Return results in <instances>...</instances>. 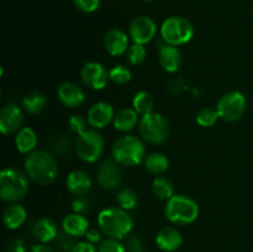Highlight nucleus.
Wrapping results in <instances>:
<instances>
[{"mask_svg":"<svg viewBox=\"0 0 253 252\" xmlns=\"http://www.w3.org/2000/svg\"><path fill=\"white\" fill-rule=\"evenodd\" d=\"M7 252H27L26 245L21 239H14L6 247Z\"/></svg>","mask_w":253,"mask_h":252,"instance_id":"nucleus-40","label":"nucleus"},{"mask_svg":"<svg viewBox=\"0 0 253 252\" xmlns=\"http://www.w3.org/2000/svg\"><path fill=\"white\" fill-rule=\"evenodd\" d=\"M96 179H98V183L103 189H116L121 184V180H123L119 163L114 160L104 161L98 168Z\"/></svg>","mask_w":253,"mask_h":252,"instance_id":"nucleus-13","label":"nucleus"},{"mask_svg":"<svg viewBox=\"0 0 253 252\" xmlns=\"http://www.w3.org/2000/svg\"><path fill=\"white\" fill-rule=\"evenodd\" d=\"M126 252H143V242L141 237L131 236L125 245Z\"/></svg>","mask_w":253,"mask_h":252,"instance_id":"nucleus-39","label":"nucleus"},{"mask_svg":"<svg viewBox=\"0 0 253 252\" xmlns=\"http://www.w3.org/2000/svg\"><path fill=\"white\" fill-rule=\"evenodd\" d=\"M25 173L39 185H49L58 177V163L56 157L47 151H34L29 153L24 162Z\"/></svg>","mask_w":253,"mask_h":252,"instance_id":"nucleus-1","label":"nucleus"},{"mask_svg":"<svg viewBox=\"0 0 253 252\" xmlns=\"http://www.w3.org/2000/svg\"><path fill=\"white\" fill-rule=\"evenodd\" d=\"M27 174L16 167L5 168L0 172V198L4 202L16 203L29 193Z\"/></svg>","mask_w":253,"mask_h":252,"instance_id":"nucleus-4","label":"nucleus"},{"mask_svg":"<svg viewBox=\"0 0 253 252\" xmlns=\"http://www.w3.org/2000/svg\"><path fill=\"white\" fill-rule=\"evenodd\" d=\"M247 101L241 91L232 90L225 93L219 99L216 105V110L219 113V118L226 123H234L241 119L246 111Z\"/></svg>","mask_w":253,"mask_h":252,"instance_id":"nucleus-9","label":"nucleus"},{"mask_svg":"<svg viewBox=\"0 0 253 252\" xmlns=\"http://www.w3.org/2000/svg\"><path fill=\"white\" fill-rule=\"evenodd\" d=\"M26 209L19 203H12L2 212V222L9 230H16L26 221Z\"/></svg>","mask_w":253,"mask_h":252,"instance_id":"nucleus-22","label":"nucleus"},{"mask_svg":"<svg viewBox=\"0 0 253 252\" xmlns=\"http://www.w3.org/2000/svg\"><path fill=\"white\" fill-rule=\"evenodd\" d=\"M165 215L168 221L172 224L184 226V225L193 224L198 219L199 205L188 195L174 194L166 203Z\"/></svg>","mask_w":253,"mask_h":252,"instance_id":"nucleus-5","label":"nucleus"},{"mask_svg":"<svg viewBox=\"0 0 253 252\" xmlns=\"http://www.w3.org/2000/svg\"><path fill=\"white\" fill-rule=\"evenodd\" d=\"M86 241H89L90 244H98L101 240V232L96 229H89L85 234Z\"/></svg>","mask_w":253,"mask_h":252,"instance_id":"nucleus-42","label":"nucleus"},{"mask_svg":"<svg viewBox=\"0 0 253 252\" xmlns=\"http://www.w3.org/2000/svg\"><path fill=\"white\" fill-rule=\"evenodd\" d=\"M74 5L83 12H94L100 6L101 0H73Z\"/></svg>","mask_w":253,"mask_h":252,"instance_id":"nucleus-38","label":"nucleus"},{"mask_svg":"<svg viewBox=\"0 0 253 252\" xmlns=\"http://www.w3.org/2000/svg\"><path fill=\"white\" fill-rule=\"evenodd\" d=\"M152 193L157 199L169 200L174 195V185L166 177H157L152 183Z\"/></svg>","mask_w":253,"mask_h":252,"instance_id":"nucleus-27","label":"nucleus"},{"mask_svg":"<svg viewBox=\"0 0 253 252\" xmlns=\"http://www.w3.org/2000/svg\"><path fill=\"white\" fill-rule=\"evenodd\" d=\"M24 113L20 106L15 104H6L0 109V131L2 135L17 133L22 128Z\"/></svg>","mask_w":253,"mask_h":252,"instance_id":"nucleus-12","label":"nucleus"},{"mask_svg":"<svg viewBox=\"0 0 253 252\" xmlns=\"http://www.w3.org/2000/svg\"><path fill=\"white\" fill-rule=\"evenodd\" d=\"M156 34H157V25L150 16L146 15L135 17L128 27V36L131 37L133 43H148L152 41Z\"/></svg>","mask_w":253,"mask_h":252,"instance_id":"nucleus-10","label":"nucleus"},{"mask_svg":"<svg viewBox=\"0 0 253 252\" xmlns=\"http://www.w3.org/2000/svg\"><path fill=\"white\" fill-rule=\"evenodd\" d=\"M217 119L220 118L216 108L214 109L207 106V108H203L198 111L195 120H197V123L199 124L200 126H203V127H211V126H214L215 124H216Z\"/></svg>","mask_w":253,"mask_h":252,"instance_id":"nucleus-31","label":"nucleus"},{"mask_svg":"<svg viewBox=\"0 0 253 252\" xmlns=\"http://www.w3.org/2000/svg\"><path fill=\"white\" fill-rule=\"evenodd\" d=\"M194 36V26L183 16H170L161 25V37L167 44L182 46Z\"/></svg>","mask_w":253,"mask_h":252,"instance_id":"nucleus-7","label":"nucleus"},{"mask_svg":"<svg viewBox=\"0 0 253 252\" xmlns=\"http://www.w3.org/2000/svg\"><path fill=\"white\" fill-rule=\"evenodd\" d=\"M98 224L101 232L109 239L123 240L133 227L132 217L121 208H105L98 215Z\"/></svg>","mask_w":253,"mask_h":252,"instance_id":"nucleus-2","label":"nucleus"},{"mask_svg":"<svg viewBox=\"0 0 253 252\" xmlns=\"http://www.w3.org/2000/svg\"><path fill=\"white\" fill-rule=\"evenodd\" d=\"M98 252H126V250L119 240L108 239L99 245Z\"/></svg>","mask_w":253,"mask_h":252,"instance_id":"nucleus-36","label":"nucleus"},{"mask_svg":"<svg viewBox=\"0 0 253 252\" xmlns=\"http://www.w3.org/2000/svg\"><path fill=\"white\" fill-rule=\"evenodd\" d=\"M109 78L116 85H125L131 81V71L125 66H115L109 71Z\"/></svg>","mask_w":253,"mask_h":252,"instance_id":"nucleus-32","label":"nucleus"},{"mask_svg":"<svg viewBox=\"0 0 253 252\" xmlns=\"http://www.w3.org/2000/svg\"><path fill=\"white\" fill-rule=\"evenodd\" d=\"M132 106L138 115H147V114L153 113L155 100H153L152 95H151L148 91H138V93H136V95L133 96Z\"/></svg>","mask_w":253,"mask_h":252,"instance_id":"nucleus-28","label":"nucleus"},{"mask_svg":"<svg viewBox=\"0 0 253 252\" xmlns=\"http://www.w3.org/2000/svg\"><path fill=\"white\" fill-rule=\"evenodd\" d=\"M105 148L104 138L95 128H88L85 132L81 133L74 143L77 156L82 161L93 163L101 157Z\"/></svg>","mask_w":253,"mask_h":252,"instance_id":"nucleus-8","label":"nucleus"},{"mask_svg":"<svg viewBox=\"0 0 253 252\" xmlns=\"http://www.w3.org/2000/svg\"><path fill=\"white\" fill-rule=\"evenodd\" d=\"M138 133L150 145H162L169 136V124L162 114L150 113L140 119Z\"/></svg>","mask_w":253,"mask_h":252,"instance_id":"nucleus-6","label":"nucleus"},{"mask_svg":"<svg viewBox=\"0 0 253 252\" xmlns=\"http://www.w3.org/2000/svg\"><path fill=\"white\" fill-rule=\"evenodd\" d=\"M59 101L67 108H78L85 100V94L82 86L73 82H64L57 89Z\"/></svg>","mask_w":253,"mask_h":252,"instance_id":"nucleus-16","label":"nucleus"},{"mask_svg":"<svg viewBox=\"0 0 253 252\" xmlns=\"http://www.w3.org/2000/svg\"><path fill=\"white\" fill-rule=\"evenodd\" d=\"M72 208H73L74 212L77 214H85L86 211L89 210L90 208V202L86 197L84 195H78V197L74 198V200L72 202Z\"/></svg>","mask_w":253,"mask_h":252,"instance_id":"nucleus-37","label":"nucleus"},{"mask_svg":"<svg viewBox=\"0 0 253 252\" xmlns=\"http://www.w3.org/2000/svg\"><path fill=\"white\" fill-rule=\"evenodd\" d=\"M82 82L94 90H101L106 86L109 78V71L99 62H88L81 69Z\"/></svg>","mask_w":253,"mask_h":252,"instance_id":"nucleus-11","label":"nucleus"},{"mask_svg":"<svg viewBox=\"0 0 253 252\" xmlns=\"http://www.w3.org/2000/svg\"><path fill=\"white\" fill-rule=\"evenodd\" d=\"M138 114L133 108H124L120 109L114 116V126L118 131L121 132H128L133 130L138 125Z\"/></svg>","mask_w":253,"mask_h":252,"instance_id":"nucleus-23","label":"nucleus"},{"mask_svg":"<svg viewBox=\"0 0 253 252\" xmlns=\"http://www.w3.org/2000/svg\"><path fill=\"white\" fill-rule=\"evenodd\" d=\"M62 230L73 237L85 236L86 231L89 230V221L84 215L73 212L64 216L62 221Z\"/></svg>","mask_w":253,"mask_h":252,"instance_id":"nucleus-21","label":"nucleus"},{"mask_svg":"<svg viewBox=\"0 0 253 252\" xmlns=\"http://www.w3.org/2000/svg\"><path fill=\"white\" fill-rule=\"evenodd\" d=\"M31 252H56L52 247H49L48 245L46 244H39L32 246Z\"/></svg>","mask_w":253,"mask_h":252,"instance_id":"nucleus-43","label":"nucleus"},{"mask_svg":"<svg viewBox=\"0 0 253 252\" xmlns=\"http://www.w3.org/2000/svg\"><path fill=\"white\" fill-rule=\"evenodd\" d=\"M71 252H98V250H96L95 246H94L93 244H90L89 241H82L74 245V247L72 249Z\"/></svg>","mask_w":253,"mask_h":252,"instance_id":"nucleus-41","label":"nucleus"},{"mask_svg":"<svg viewBox=\"0 0 253 252\" xmlns=\"http://www.w3.org/2000/svg\"><path fill=\"white\" fill-rule=\"evenodd\" d=\"M114 113L113 105L106 101H98V103L93 104L89 108L88 114H86V120L88 124L95 130H100V128L106 127L109 124L114 121Z\"/></svg>","mask_w":253,"mask_h":252,"instance_id":"nucleus-14","label":"nucleus"},{"mask_svg":"<svg viewBox=\"0 0 253 252\" xmlns=\"http://www.w3.org/2000/svg\"><path fill=\"white\" fill-rule=\"evenodd\" d=\"M146 1H150V0H146Z\"/></svg>","mask_w":253,"mask_h":252,"instance_id":"nucleus-44","label":"nucleus"},{"mask_svg":"<svg viewBox=\"0 0 253 252\" xmlns=\"http://www.w3.org/2000/svg\"><path fill=\"white\" fill-rule=\"evenodd\" d=\"M32 232L41 244H48L56 239L59 230L53 220L48 219V217H41L34 224Z\"/></svg>","mask_w":253,"mask_h":252,"instance_id":"nucleus-20","label":"nucleus"},{"mask_svg":"<svg viewBox=\"0 0 253 252\" xmlns=\"http://www.w3.org/2000/svg\"><path fill=\"white\" fill-rule=\"evenodd\" d=\"M15 146L16 150L22 155H29L34 152L37 146V135L31 127L25 126L15 136Z\"/></svg>","mask_w":253,"mask_h":252,"instance_id":"nucleus-24","label":"nucleus"},{"mask_svg":"<svg viewBox=\"0 0 253 252\" xmlns=\"http://www.w3.org/2000/svg\"><path fill=\"white\" fill-rule=\"evenodd\" d=\"M116 200L119 203V207L126 211L135 209L138 203L137 194L130 188H123V189L119 190L118 194H116Z\"/></svg>","mask_w":253,"mask_h":252,"instance_id":"nucleus-30","label":"nucleus"},{"mask_svg":"<svg viewBox=\"0 0 253 252\" xmlns=\"http://www.w3.org/2000/svg\"><path fill=\"white\" fill-rule=\"evenodd\" d=\"M104 47L106 52L113 57H120L126 54L128 49V36L120 29L109 30L104 37Z\"/></svg>","mask_w":253,"mask_h":252,"instance_id":"nucleus-17","label":"nucleus"},{"mask_svg":"<svg viewBox=\"0 0 253 252\" xmlns=\"http://www.w3.org/2000/svg\"><path fill=\"white\" fill-rule=\"evenodd\" d=\"M22 109L26 111L27 114H31V115H37V114L42 113L44 110L47 105V100L44 98L43 94L41 93H30L22 98L21 100Z\"/></svg>","mask_w":253,"mask_h":252,"instance_id":"nucleus-26","label":"nucleus"},{"mask_svg":"<svg viewBox=\"0 0 253 252\" xmlns=\"http://www.w3.org/2000/svg\"><path fill=\"white\" fill-rule=\"evenodd\" d=\"M158 62L163 71L167 73H175L180 69L183 63L182 52L177 46L165 43L158 48Z\"/></svg>","mask_w":253,"mask_h":252,"instance_id":"nucleus-15","label":"nucleus"},{"mask_svg":"<svg viewBox=\"0 0 253 252\" xmlns=\"http://www.w3.org/2000/svg\"><path fill=\"white\" fill-rule=\"evenodd\" d=\"M54 241H56L57 247H58V250L61 252H71L72 249L74 247V245H76L74 244L73 236L67 234L64 230H61V231L58 232V235H57V237L54 239Z\"/></svg>","mask_w":253,"mask_h":252,"instance_id":"nucleus-35","label":"nucleus"},{"mask_svg":"<svg viewBox=\"0 0 253 252\" xmlns=\"http://www.w3.org/2000/svg\"><path fill=\"white\" fill-rule=\"evenodd\" d=\"M68 126L69 130L78 136L88 130V128H86V126H88V120H86L85 118H83L82 115L76 114V115H72L71 118H69Z\"/></svg>","mask_w":253,"mask_h":252,"instance_id":"nucleus-34","label":"nucleus"},{"mask_svg":"<svg viewBox=\"0 0 253 252\" xmlns=\"http://www.w3.org/2000/svg\"><path fill=\"white\" fill-rule=\"evenodd\" d=\"M49 148L52 155L64 158L71 153V140L64 133H59L49 141Z\"/></svg>","mask_w":253,"mask_h":252,"instance_id":"nucleus-29","label":"nucleus"},{"mask_svg":"<svg viewBox=\"0 0 253 252\" xmlns=\"http://www.w3.org/2000/svg\"><path fill=\"white\" fill-rule=\"evenodd\" d=\"M66 187L68 192L76 197L85 195L91 188V178L85 170L74 169L67 175Z\"/></svg>","mask_w":253,"mask_h":252,"instance_id":"nucleus-19","label":"nucleus"},{"mask_svg":"<svg viewBox=\"0 0 253 252\" xmlns=\"http://www.w3.org/2000/svg\"><path fill=\"white\" fill-rule=\"evenodd\" d=\"M146 56H147V49H146L145 44L133 43L128 47L127 52H126V59L132 66H138L142 63L146 59Z\"/></svg>","mask_w":253,"mask_h":252,"instance_id":"nucleus-33","label":"nucleus"},{"mask_svg":"<svg viewBox=\"0 0 253 252\" xmlns=\"http://www.w3.org/2000/svg\"><path fill=\"white\" fill-rule=\"evenodd\" d=\"M183 236L175 227L168 226L160 230L156 235V245L163 252H174L182 246Z\"/></svg>","mask_w":253,"mask_h":252,"instance_id":"nucleus-18","label":"nucleus"},{"mask_svg":"<svg viewBox=\"0 0 253 252\" xmlns=\"http://www.w3.org/2000/svg\"><path fill=\"white\" fill-rule=\"evenodd\" d=\"M143 163H145L146 169L156 175L163 174L169 168V160L162 152H153L151 155L146 156Z\"/></svg>","mask_w":253,"mask_h":252,"instance_id":"nucleus-25","label":"nucleus"},{"mask_svg":"<svg viewBox=\"0 0 253 252\" xmlns=\"http://www.w3.org/2000/svg\"><path fill=\"white\" fill-rule=\"evenodd\" d=\"M111 156L120 166L135 167L145 161L146 146L137 136L124 135L114 142Z\"/></svg>","mask_w":253,"mask_h":252,"instance_id":"nucleus-3","label":"nucleus"}]
</instances>
